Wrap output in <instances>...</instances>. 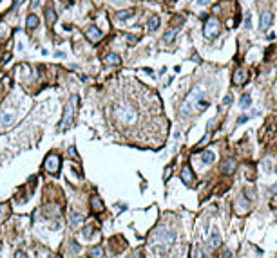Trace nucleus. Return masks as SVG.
Instances as JSON below:
<instances>
[{
	"mask_svg": "<svg viewBox=\"0 0 277 258\" xmlns=\"http://www.w3.org/2000/svg\"><path fill=\"white\" fill-rule=\"evenodd\" d=\"M206 107H208V101H206V99H203V98H201V99H199V101L196 103V107H194V108H196L197 112H203V110H205Z\"/></svg>",
	"mask_w": 277,
	"mask_h": 258,
	"instance_id": "obj_24",
	"label": "nucleus"
},
{
	"mask_svg": "<svg viewBox=\"0 0 277 258\" xmlns=\"http://www.w3.org/2000/svg\"><path fill=\"white\" fill-rule=\"evenodd\" d=\"M245 80H246V72H245V70H243V69H237V70H236V72H234V83H237V85H241V83H243Z\"/></svg>",
	"mask_w": 277,
	"mask_h": 258,
	"instance_id": "obj_14",
	"label": "nucleus"
},
{
	"mask_svg": "<svg viewBox=\"0 0 277 258\" xmlns=\"http://www.w3.org/2000/svg\"><path fill=\"white\" fill-rule=\"evenodd\" d=\"M203 96H205V87H203V85H196V87L190 90L189 96L185 98V101H183V105H181V108H179V114H181L183 117L190 115V112L194 110L196 103H197Z\"/></svg>",
	"mask_w": 277,
	"mask_h": 258,
	"instance_id": "obj_1",
	"label": "nucleus"
},
{
	"mask_svg": "<svg viewBox=\"0 0 277 258\" xmlns=\"http://www.w3.org/2000/svg\"><path fill=\"white\" fill-rule=\"evenodd\" d=\"M234 170H236V161H234V159H228V161H225V162H223L221 172H223L225 175H230Z\"/></svg>",
	"mask_w": 277,
	"mask_h": 258,
	"instance_id": "obj_9",
	"label": "nucleus"
},
{
	"mask_svg": "<svg viewBox=\"0 0 277 258\" xmlns=\"http://www.w3.org/2000/svg\"><path fill=\"white\" fill-rule=\"evenodd\" d=\"M120 61H122V56L116 54V53H111V54L105 56V63H109V65H118Z\"/></svg>",
	"mask_w": 277,
	"mask_h": 258,
	"instance_id": "obj_11",
	"label": "nucleus"
},
{
	"mask_svg": "<svg viewBox=\"0 0 277 258\" xmlns=\"http://www.w3.org/2000/svg\"><path fill=\"white\" fill-rule=\"evenodd\" d=\"M26 26H27V29H35V27L38 26V16H36V15H29Z\"/></svg>",
	"mask_w": 277,
	"mask_h": 258,
	"instance_id": "obj_19",
	"label": "nucleus"
},
{
	"mask_svg": "<svg viewBox=\"0 0 277 258\" xmlns=\"http://www.w3.org/2000/svg\"><path fill=\"white\" fill-rule=\"evenodd\" d=\"M0 117H2V119H0V123H2V125H11L13 123V114L11 112H4Z\"/></svg>",
	"mask_w": 277,
	"mask_h": 258,
	"instance_id": "obj_22",
	"label": "nucleus"
},
{
	"mask_svg": "<svg viewBox=\"0 0 277 258\" xmlns=\"http://www.w3.org/2000/svg\"><path fill=\"white\" fill-rule=\"evenodd\" d=\"M248 119H250V115H241L239 119H237V125H243V123H246Z\"/></svg>",
	"mask_w": 277,
	"mask_h": 258,
	"instance_id": "obj_29",
	"label": "nucleus"
},
{
	"mask_svg": "<svg viewBox=\"0 0 277 258\" xmlns=\"http://www.w3.org/2000/svg\"><path fill=\"white\" fill-rule=\"evenodd\" d=\"M91 202H92V209H94V211H102L103 209V204H102V200H100L98 195H92Z\"/></svg>",
	"mask_w": 277,
	"mask_h": 258,
	"instance_id": "obj_18",
	"label": "nucleus"
},
{
	"mask_svg": "<svg viewBox=\"0 0 277 258\" xmlns=\"http://www.w3.org/2000/svg\"><path fill=\"white\" fill-rule=\"evenodd\" d=\"M270 193H277V184H273V186L270 188Z\"/></svg>",
	"mask_w": 277,
	"mask_h": 258,
	"instance_id": "obj_34",
	"label": "nucleus"
},
{
	"mask_svg": "<svg viewBox=\"0 0 277 258\" xmlns=\"http://www.w3.org/2000/svg\"><path fill=\"white\" fill-rule=\"evenodd\" d=\"M214 152H210V150H206V152H203L201 153V161H203V164H210L212 161H214Z\"/></svg>",
	"mask_w": 277,
	"mask_h": 258,
	"instance_id": "obj_17",
	"label": "nucleus"
},
{
	"mask_svg": "<svg viewBox=\"0 0 277 258\" xmlns=\"http://www.w3.org/2000/svg\"><path fill=\"white\" fill-rule=\"evenodd\" d=\"M248 209H250V200L245 195L237 197V200H236V211H237V213H245V211H248Z\"/></svg>",
	"mask_w": 277,
	"mask_h": 258,
	"instance_id": "obj_7",
	"label": "nucleus"
},
{
	"mask_svg": "<svg viewBox=\"0 0 277 258\" xmlns=\"http://www.w3.org/2000/svg\"><path fill=\"white\" fill-rule=\"evenodd\" d=\"M152 251H154V254H158V256H165V254H167V244H165V246H156V247H152Z\"/></svg>",
	"mask_w": 277,
	"mask_h": 258,
	"instance_id": "obj_23",
	"label": "nucleus"
},
{
	"mask_svg": "<svg viewBox=\"0 0 277 258\" xmlns=\"http://www.w3.org/2000/svg\"><path fill=\"white\" fill-rule=\"evenodd\" d=\"M197 2H199L201 6H206V4H208V0H197Z\"/></svg>",
	"mask_w": 277,
	"mask_h": 258,
	"instance_id": "obj_36",
	"label": "nucleus"
},
{
	"mask_svg": "<svg viewBox=\"0 0 277 258\" xmlns=\"http://www.w3.org/2000/svg\"><path fill=\"white\" fill-rule=\"evenodd\" d=\"M223 103H225V105H230V103H232V94H226V96L223 98Z\"/></svg>",
	"mask_w": 277,
	"mask_h": 258,
	"instance_id": "obj_28",
	"label": "nucleus"
},
{
	"mask_svg": "<svg viewBox=\"0 0 277 258\" xmlns=\"http://www.w3.org/2000/svg\"><path fill=\"white\" fill-rule=\"evenodd\" d=\"M176 33H178V29H170L167 34H165V38H163V42L165 43H170L172 40H174V36H176Z\"/></svg>",
	"mask_w": 277,
	"mask_h": 258,
	"instance_id": "obj_26",
	"label": "nucleus"
},
{
	"mask_svg": "<svg viewBox=\"0 0 277 258\" xmlns=\"http://www.w3.org/2000/svg\"><path fill=\"white\" fill-rule=\"evenodd\" d=\"M219 34V22L216 20V18H210L208 22L205 23V36L206 38H216Z\"/></svg>",
	"mask_w": 277,
	"mask_h": 258,
	"instance_id": "obj_4",
	"label": "nucleus"
},
{
	"mask_svg": "<svg viewBox=\"0 0 277 258\" xmlns=\"http://www.w3.org/2000/svg\"><path fill=\"white\" fill-rule=\"evenodd\" d=\"M45 20H47L49 26H51V23L56 20V16H55V11H53V9H47V11H45Z\"/></svg>",
	"mask_w": 277,
	"mask_h": 258,
	"instance_id": "obj_25",
	"label": "nucleus"
},
{
	"mask_svg": "<svg viewBox=\"0 0 277 258\" xmlns=\"http://www.w3.org/2000/svg\"><path fill=\"white\" fill-rule=\"evenodd\" d=\"M219 244H221V235H219L217 229H214V231H212V237H210V246H212V247H217Z\"/></svg>",
	"mask_w": 277,
	"mask_h": 258,
	"instance_id": "obj_16",
	"label": "nucleus"
},
{
	"mask_svg": "<svg viewBox=\"0 0 277 258\" xmlns=\"http://www.w3.org/2000/svg\"><path fill=\"white\" fill-rule=\"evenodd\" d=\"M132 15H134V9H123V11H118L116 13V18L118 20H129Z\"/></svg>",
	"mask_w": 277,
	"mask_h": 258,
	"instance_id": "obj_15",
	"label": "nucleus"
},
{
	"mask_svg": "<svg viewBox=\"0 0 277 258\" xmlns=\"http://www.w3.org/2000/svg\"><path fill=\"white\" fill-rule=\"evenodd\" d=\"M71 251H73V253H78V251H80V246H78L76 242H71Z\"/></svg>",
	"mask_w": 277,
	"mask_h": 258,
	"instance_id": "obj_30",
	"label": "nucleus"
},
{
	"mask_svg": "<svg viewBox=\"0 0 277 258\" xmlns=\"http://www.w3.org/2000/svg\"><path fill=\"white\" fill-rule=\"evenodd\" d=\"M91 256H103V251H102V247H94L91 251Z\"/></svg>",
	"mask_w": 277,
	"mask_h": 258,
	"instance_id": "obj_27",
	"label": "nucleus"
},
{
	"mask_svg": "<svg viewBox=\"0 0 277 258\" xmlns=\"http://www.w3.org/2000/svg\"><path fill=\"white\" fill-rule=\"evenodd\" d=\"M156 238L161 240L163 244H172L176 240V233H170V231H158L156 233Z\"/></svg>",
	"mask_w": 277,
	"mask_h": 258,
	"instance_id": "obj_6",
	"label": "nucleus"
},
{
	"mask_svg": "<svg viewBox=\"0 0 277 258\" xmlns=\"http://www.w3.org/2000/svg\"><path fill=\"white\" fill-rule=\"evenodd\" d=\"M270 23H272V15H270V13H263V15H261V22H259V27L264 31V29L270 26Z\"/></svg>",
	"mask_w": 277,
	"mask_h": 258,
	"instance_id": "obj_12",
	"label": "nucleus"
},
{
	"mask_svg": "<svg viewBox=\"0 0 277 258\" xmlns=\"http://www.w3.org/2000/svg\"><path fill=\"white\" fill-rule=\"evenodd\" d=\"M275 172H277V166H275Z\"/></svg>",
	"mask_w": 277,
	"mask_h": 258,
	"instance_id": "obj_37",
	"label": "nucleus"
},
{
	"mask_svg": "<svg viewBox=\"0 0 277 258\" xmlns=\"http://www.w3.org/2000/svg\"><path fill=\"white\" fill-rule=\"evenodd\" d=\"M252 105V96L250 94H243L241 96V108H248Z\"/></svg>",
	"mask_w": 277,
	"mask_h": 258,
	"instance_id": "obj_21",
	"label": "nucleus"
},
{
	"mask_svg": "<svg viewBox=\"0 0 277 258\" xmlns=\"http://www.w3.org/2000/svg\"><path fill=\"white\" fill-rule=\"evenodd\" d=\"M85 36H87L91 42H98V40L103 36V33H102V31H100L96 26H92V27H89V29L85 31Z\"/></svg>",
	"mask_w": 277,
	"mask_h": 258,
	"instance_id": "obj_8",
	"label": "nucleus"
},
{
	"mask_svg": "<svg viewBox=\"0 0 277 258\" xmlns=\"http://www.w3.org/2000/svg\"><path fill=\"white\" fill-rule=\"evenodd\" d=\"M69 222H71V226H73V227H78V226H82V224H83V217H82L80 213H76V211H74V213H71V220H69Z\"/></svg>",
	"mask_w": 277,
	"mask_h": 258,
	"instance_id": "obj_13",
	"label": "nucleus"
},
{
	"mask_svg": "<svg viewBox=\"0 0 277 258\" xmlns=\"http://www.w3.org/2000/svg\"><path fill=\"white\" fill-rule=\"evenodd\" d=\"M159 27V16H150L149 18V29L150 31H156Z\"/></svg>",
	"mask_w": 277,
	"mask_h": 258,
	"instance_id": "obj_20",
	"label": "nucleus"
},
{
	"mask_svg": "<svg viewBox=\"0 0 277 258\" xmlns=\"http://www.w3.org/2000/svg\"><path fill=\"white\" fill-rule=\"evenodd\" d=\"M245 26H246V27H248V29H250V27H252V20H250V18H246V22H245Z\"/></svg>",
	"mask_w": 277,
	"mask_h": 258,
	"instance_id": "obj_33",
	"label": "nucleus"
},
{
	"mask_svg": "<svg viewBox=\"0 0 277 258\" xmlns=\"http://www.w3.org/2000/svg\"><path fill=\"white\" fill-rule=\"evenodd\" d=\"M78 101V96L74 94V96H71V99H69V103L65 105V110H63V119L60 121L58 125V130H65L73 125V119H74V105Z\"/></svg>",
	"mask_w": 277,
	"mask_h": 258,
	"instance_id": "obj_3",
	"label": "nucleus"
},
{
	"mask_svg": "<svg viewBox=\"0 0 277 258\" xmlns=\"http://www.w3.org/2000/svg\"><path fill=\"white\" fill-rule=\"evenodd\" d=\"M181 181H183L185 184H192V172H190L189 166H185V168L181 170Z\"/></svg>",
	"mask_w": 277,
	"mask_h": 258,
	"instance_id": "obj_10",
	"label": "nucleus"
},
{
	"mask_svg": "<svg viewBox=\"0 0 277 258\" xmlns=\"http://www.w3.org/2000/svg\"><path fill=\"white\" fill-rule=\"evenodd\" d=\"M31 6H33V7H38V6H40V0H33Z\"/></svg>",
	"mask_w": 277,
	"mask_h": 258,
	"instance_id": "obj_35",
	"label": "nucleus"
},
{
	"mask_svg": "<svg viewBox=\"0 0 277 258\" xmlns=\"http://www.w3.org/2000/svg\"><path fill=\"white\" fill-rule=\"evenodd\" d=\"M91 233H92V227H85V229H83V235H85V238H89V237H91Z\"/></svg>",
	"mask_w": 277,
	"mask_h": 258,
	"instance_id": "obj_31",
	"label": "nucleus"
},
{
	"mask_svg": "<svg viewBox=\"0 0 277 258\" xmlns=\"http://www.w3.org/2000/svg\"><path fill=\"white\" fill-rule=\"evenodd\" d=\"M4 211H6V206L0 204V220H2V217H4Z\"/></svg>",
	"mask_w": 277,
	"mask_h": 258,
	"instance_id": "obj_32",
	"label": "nucleus"
},
{
	"mask_svg": "<svg viewBox=\"0 0 277 258\" xmlns=\"http://www.w3.org/2000/svg\"><path fill=\"white\" fill-rule=\"evenodd\" d=\"M114 117L120 119L123 125H134L136 119H138V114L132 107H127V105H116L114 107Z\"/></svg>",
	"mask_w": 277,
	"mask_h": 258,
	"instance_id": "obj_2",
	"label": "nucleus"
},
{
	"mask_svg": "<svg viewBox=\"0 0 277 258\" xmlns=\"http://www.w3.org/2000/svg\"><path fill=\"white\" fill-rule=\"evenodd\" d=\"M45 168H47L51 173H56L58 168H60V157L55 155V153L47 155V159H45Z\"/></svg>",
	"mask_w": 277,
	"mask_h": 258,
	"instance_id": "obj_5",
	"label": "nucleus"
}]
</instances>
